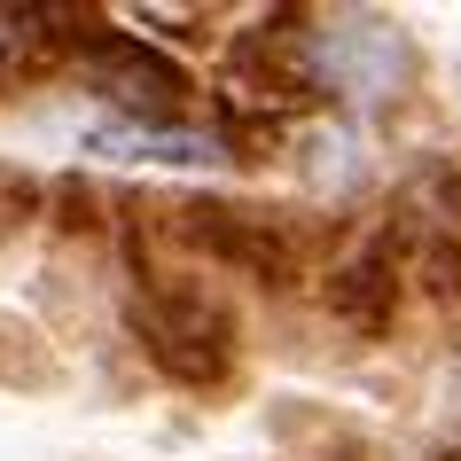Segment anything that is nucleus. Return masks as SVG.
Segmentation results:
<instances>
[{
    "label": "nucleus",
    "instance_id": "nucleus-1",
    "mask_svg": "<svg viewBox=\"0 0 461 461\" xmlns=\"http://www.w3.org/2000/svg\"><path fill=\"white\" fill-rule=\"evenodd\" d=\"M95 86L102 95H118L125 110H149V118H165L172 102H180V78L165 71V63H149V55H133V48H102L95 63Z\"/></svg>",
    "mask_w": 461,
    "mask_h": 461
},
{
    "label": "nucleus",
    "instance_id": "nucleus-2",
    "mask_svg": "<svg viewBox=\"0 0 461 461\" xmlns=\"http://www.w3.org/2000/svg\"><path fill=\"white\" fill-rule=\"evenodd\" d=\"M95 149H118V157H172V165H203V157H219L212 141L165 133V125H110V133H95Z\"/></svg>",
    "mask_w": 461,
    "mask_h": 461
},
{
    "label": "nucleus",
    "instance_id": "nucleus-3",
    "mask_svg": "<svg viewBox=\"0 0 461 461\" xmlns=\"http://www.w3.org/2000/svg\"><path fill=\"white\" fill-rule=\"evenodd\" d=\"M32 24H40L32 8H0V55H24L32 48Z\"/></svg>",
    "mask_w": 461,
    "mask_h": 461
},
{
    "label": "nucleus",
    "instance_id": "nucleus-4",
    "mask_svg": "<svg viewBox=\"0 0 461 461\" xmlns=\"http://www.w3.org/2000/svg\"><path fill=\"white\" fill-rule=\"evenodd\" d=\"M454 461H461V446H454Z\"/></svg>",
    "mask_w": 461,
    "mask_h": 461
}]
</instances>
